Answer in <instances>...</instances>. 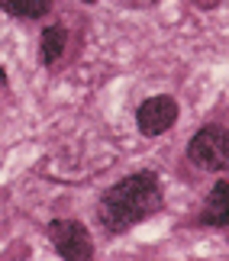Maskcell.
<instances>
[{
  "label": "cell",
  "mask_w": 229,
  "mask_h": 261,
  "mask_svg": "<svg viewBox=\"0 0 229 261\" xmlns=\"http://www.w3.org/2000/svg\"><path fill=\"white\" fill-rule=\"evenodd\" d=\"M81 4H97V0H81Z\"/></svg>",
  "instance_id": "obj_9"
},
{
  "label": "cell",
  "mask_w": 229,
  "mask_h": 261,
  "mask_svg": "<svg viewBox=\"0 0 229 261\" xmlns=\"http://www.w3.org/2000/svg\"><path fill=\"white\" fill-rule=\"evenodd\" d=\"M48 239H52L58 258L65 261H94V239L84 223L78 219H52L48 223Z\"/></svg>",
  "instance_id": "obj_3"
},
{
  "label": "cell",
  "mask_w": 229,
  "mask_h": 261,
  "mask_svg": "<svg viewBox=\"0 0 229 261\" xmlns=\"http://www.w3.org/2000/svg\"><path fill=\"white\" fill-rule=\"evenodd\" d=\"M177 116H181L177 100L171 94H155V97H145L142 103H139V110H136V126H139V133H142V136L155 139V136L168 133V129L177 123Z\"/></svg>",
  "instance_id": "obj_4"
},
{
  "label": "cell",
  "mask_w": 229,
  "mask_h": 261,
  "mask_svg": "<svg viewBox=\"0 0 229 261\" xmlns=\"http://www.w3.org/2000/svg\"><path fill=\"white\" fill-rule=\"evenodd\" d=\"M0 84H7V71H4V68H0Z\"/></svg>",
  "instance_id": "obj_8"
},
{
  "label": "cell",
  "mask_w": 229,
  "mask_h": 261,
  "mask_svg": "<svg viewBox=\"0 0 229 261\" xmlns=\"http://www.w3.org/2000/svg\"><path fill=\"white\" fill-rule=\"evenodd\" d=\"M0 10L19 19H42L52 10V0H0Z\"/></svg>",
  "instance_id": "obj_7"
},
{
  "label": "cell",
  "mask_w": 229,
  "mask_h": 261,
  "mask_svg": "<svg viewBox=\"0 0 229 261\" xmlns=\"http://www.w3.org/2000/svg\"><path fill=\"white\" fill-rule=\"evenodd\" d=\"M200 223L203 226H229V180H216L210 187V194L203 200L200 210Z\"/></svg>",
  "instance_id": "obj_5"
},
{
  "label": "cell",
  "mask_w": 229,
  "mask_h": 261,
  "mask_svg": "<svg viewBox=\"0 0 229 261\" xmlns=\"http://www.w3.org/2000/svg\"><path fill=\"white\" fill-rule=\"evenodd\" d=\"M187 158L210 174H229V129L203 126L187 142Z\"/></svg>",
  "instance_id": "obj_2"
},
{
  "label": "cell",
  "mask_w": 229,
  "mask_h": 261,
  "mask_svg": "<svg viewBox=\"0 0 229 261\" xmlns=\"http://www.w3.org/2000/svg\"><path fill=\"white\" fill-rule=\"evenodd\" d=\"M165 203L162 180L155 171H136L107 187L97 203V216H100L104 229L110 232H126V229L139 226L142 219L155 216Z\"/></svg>",
  "instance_id": "obj_1"
},
{
  "label": "cell",
  "mask_w": 229,
  "mask_h": 261,
  "mask_svg": "<svg viewBox=\"0 0 229 261\" xmlns=\"http://www.w3.org/2000/svg\"><path fill=\"white\" fill-rule=\"evenodd\" d=\"M65 45H68V29L62 23H52L42 29V36H39V62L45 68H52L58 58L65 55Z\"/></svg>",
  "instance_id": "obj_6"
}]
</instances>
